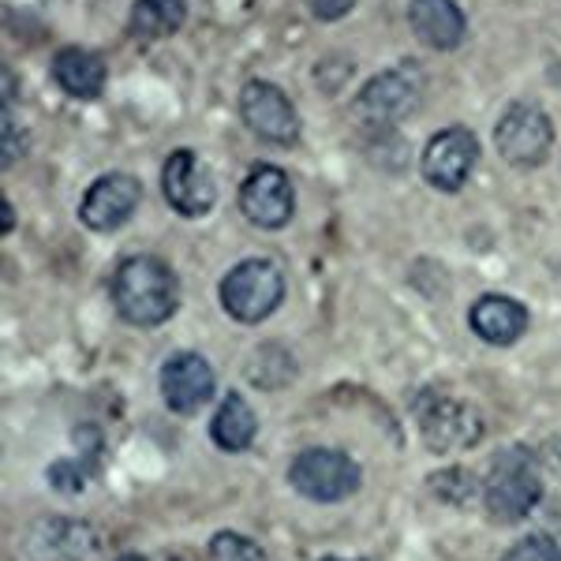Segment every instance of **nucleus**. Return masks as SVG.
I'll return each instance as SVG.
<instances>
[{"label":"nucleus","mask_w":561,"mask_h":561,"mask_svg":"<svg viewBox=\"0 0 561 561\" xmlns=\"http://www.w3.org/2000/svg\"><path fill=\"white\" fill-rule=\"evenodd\" d=\"M217 296H221V307L229 311V319L255 325L270 319L285 300V274L270 259H248L225 274Z\"/></svg>","instance_id":"7ed1b4c3"},{"label":"nucleus","mask_w":561,"mask_h":561,"mask_svg":"<svg viewBox=\"0 0 561 561\" xmlns=\"http://www.w3.org/2000/svg\"><path fill=\"white\" fill-rule=\"evenodd\" d=\"M94 554H98V531L68 517L45 520L31 536L34 561H94Z\"/></svg>","instance_id":"4468645a"},{"label":"nucleus","mask_w":561,"mask_h":561,"mask_svg":"<svg viewBox=\"0 0 561 561\" xmlns=\"http://www.w3.org/2000/svg\"><path fill=\"white\" fill-rule=\"evenodd\" d=\"M415 423H420V434L431 454H442V457L476 449L486 431L476 404L460 401V397H446V393L420 397V401H415Z\"/></svg>","instance_id":"20e7f679"},{"label":"nucleus","mask_w":561,"mask_h":561,"mask_svg":"<svg viewBox=\"0 0 561 561\" xmlns=\"http://www.w3.org/2000/svg\"><path fill=\"white\" fill-rule=\"evenodd\" d=\"M217 393V375L198 352H176L161 367V397L176 415H195Z\"/></svg>","instance_id":"f8f14e48"},{"label":"nucleus","mask_w":561,"mask_h":561,"mask_svg":"<svg viewBox=\"0 0 561 561\" xmlns=\"http://www.w3.org/2000/svg\"><path fill=\"white\" fill-rule=\"evenodd\" d=\"M173 561H184V558H173Z\"/></svg>","instance_id":"cd10ccee"},{"label":"nucleus","mask_w":561,"mask_h":561,"mask_svg":"<svg viewBox=\"0 0 561 561\" xmlns=\"http://www.w3.org/2000/svg\"><path fill=\"white\" fill-rule=\"evenodd\" d=\"M322 561H348V558H322Z\"/></svg>","instance_id":"bb28decb"},{"label":"nucleus","mask_w":561,"mask_h":561,"mask_svg":"<svg viewBox=\"0 0 561 561\" xmlns=\"http://www.w3.org/2000/svg\"><path fill=\"white\" fill-rule=\"evenodd\" d=\"M494 147L513 169H536L550 158L554 124L536 102H513L494 124Z\"/></svg>","instance_id":"0eeeda50"},{"label":"nucleus","mask_w":561,"mask_h":561,"mask_svg":"<svg viewBox=\"0 0 561 561\" xmlns=\"http://www.w3.org/2000/svg\"><path fill=\"white\" fill-rule=\"evenodd\" d=\"M502 561H561V547L550 536H524L505 550Z\"/></svg>","instance_id":"4be33fe9"},{"label":"nucleus","mask_w":561,"mask_h":561,"mask_svg":"<svg viewBox=\"0 0 561 561\" xmlns=\"http://www.w3.org/2000/svg\"><path fill=\"white\" fill-rule=\"evenodd\" d=\"M139 198H142L139 180L128 173H108L87 187L83 206H79V221L94 232H113L135 214Z\"/></svg>","instance_id":"ddd939ff"},{"label":"nucleus","mask_w":561,"mask_h":561,"mask_svg":"<svg viewBox=\"0 0 561 561\" xmlns=\"http://www.w3.org/2000/svg\"><path fill=\"white\" fill-rule=\"evenodd\" d=\"M161 192H165L169 206L184 217H203L214 206L217 187L210 169L192 150H173L161 169Z\"/></svg>","instance_id":"9b49d317"},{"label":"nucleus","mask_w":561,"mask_h":561,"mask_svg":"<svg viewBox=\"0 0 561 561\" xmlns=\"http://www.w3.org/2000/svg\"><path fill=\"white\" fill-rule=\"evenodd\" d=\"M210 561H266V550L240 531H217L210 539Z\"/></svg>","instance_id":"412c9836"},{"label":"nucleus","mask_w":561,"mask_h":561,"mask_svg":"<svg viewBox=\"0 0 561 561\" xmlns=\"http://www.w3.org/2000/svg\"><path fill=\"white\" fill-rule=\"evenodd\" d=\"M187 0H135L131 8V34L139 42L169 38L184 26Z\"/></svg>","instance_id":"6ab92c4d"},{"label":"nucleus","mask_w":561,"mask_h":561,"mask_svg":"<svg viewBox=\"0 0 561 561\" xmlns=\"http://www.w3.org/2000/svg\"><path fill=\"white\" fill-rule=\"evenodd\" d=\"M49 483L57 486L60 494H83L87 472H83L79 460H57V465L49 468Z\"/></svg>","instance_id":"5701e85b"},{"label":"nucleus","mask_w":561,"mask_h":561,"mask_svg":"<svg viewBox=\"0 0 561 561\" xmlns=\"http://www.w3.org/2000/svg\"><path fill=\"white\" fill-rule=\"evenodd\" d=\"M423 98V76L415 65L386 68L382 76H375L359 90L356 98V121L367 128H393L404 116H412L420 108Z\"/></svg>","instance_id":"423d86ee"},{"label":"nucleus","mask_w":561,"mask_h":561,"mask_svg":"<svg viewBox=\"0 0 561 561\" xmlns=\"http://www.w3.org/2000/svg\"><path fill=\"white\" fill-rule=\"evenodd\" d=\"M479 161V142L468 128H446L423 147V180L434 187V192L454 195L468 184Z\"/></svg>","instance_id":"1a4fd4ad"},{"label":"nucleus","mask_w":561,"mask_h":561,"mask_svg":"<svg viewBox=\"0 0 561 561\" xmlns=\"http://www.w3.org/2000/svg\"><path fill=\"white\" fill-rule=\"evenodd\" d=\"M409 23H412L415 38L423 45H431V49H442V53L457 49L468 31V20H465V12H460L457 0H412Z\"/></svg>","instance_id":"2eb2a0df"},{"label":"nucleus","mask_w":561,"mask_h":561,"mask_svg":"<svg viewBox=\"0 0 561 561\" xmlns=\"http://www.w3.org/2000/svg\"><path fill=\"white\" fill-rule=\"evenodd\" d=\"M210 434H214L217 449H225V454H243L259 434L255 409H251L240 393H225V401L217 404V412H214Z\"/></svg>","instance_id":"a211bd4d"},{"label":"nucleus","mask_w":561,"mask_h":561,"mask_svg":"<svg viewBox=\"0 0 561 561\" xmlns=\"http://www.w3.org/2000/svg\"><path fill=\"white\" fill-rule=\"evenodd\" d=\"M240 210L259 229H285L296 210V195L288 176L274 165L251 169L248 180L240 184Z\"/></svg>","instance_id":"9d476101"},{"label":"nucleus","mask_w":561,"mask_h":561,"mask_svg":"<svg viewBox=\"0 0 561 561\" xmlns=\"http://www.w3.org/2000/svg\"><path fill=\"white\" fill-rule=\"evenodd\" d=\"M468 322H472L476 337H483L486 345H513L528 330V311L513 296H483V300L472 304Z\"/></svg>","instance_id":"dca6fc26"},{"label":"nucleus","mask_w":561,"mask_h":561,"mask_svg":"<svg viewBox=\"0 0 561 561\" xmlns=\"http://www.w3.org/2000/svg\"><path fill=\"white\" fill-rule=\"evenodd\" d=\"M53 79L65 94L79 98V102H94L105 90V65L90 49H60L53 57Z\"/></svg>","instance_id":"f3484780"},{"label":"nucleus","mask_w":561,"mask_h":561,"mask_svg":"<svg viewBox=\"0 0 561 561\" xmlns=\"http://www.w3.org/2000/svg\"><path fill=\"white\" fill-rule=\"evenodd\" d=\"M116 561H147L142 554H124V558H116Z\"/></svg>","instance_id":"a878e982"},{"label":"nucleus","mask_w":561,"mask_h":561,"mask_svg":"<svg viewBox=\"0 0 561 561\" xmlns=\"http://www.w3.org/2000/svg\"><path fill=\"white\" fill-rule=\"evenodd\" d=\"M113 304L124 322L161 325L180 304L176 274L153 255H131L113 274Z\"/></svg>","instance_id":"f257e3e1"},{"label":"nucleus","mask_w":561,"mask_h":561,"mask_svg":"<svg viewBox=\"0 0 561 561\" xmlns=\"http://www.w3.org/2000/svg\"><path fill=\"white\" fill-rule=\"evenodd\" d=\"M352 8H356V0H307V12H311L314 20H322V23L341 20V15H348Z\"/></svg>","instance_id":"b1692460"},{"label":"nucleus","mask_w":561,"mask_h":561,"mask_svg":"<svg viewBox=\"0 0 561 561\" xmlns=\"http://www.w3.org/2000/svg\"><path fill=\"white\" fill-rule=\"evenodd\" d=\"M288 483L307 502H345L359 491L364 472L348 454L341 449H304L288 468Z\"/></svg>","instance_id":"39448f33"},{"label":"nucleus","mask_w":561,"mask_h":561,"mask_svg":"<svg viewBox=\"0 0 561 561\" xmlns=\"http://www.w3.org/2000/svg\"><path fill=\"white\" fill-rule=\"evenodd\" d=\"M542 497V476L524 449L497 454L491 476L483 483V505L497 524H517L528 517Z\"/></svg>","instance_id":"f03ea898"},{"label":"nucleus","mask_w":561,"mask_h":561,"mask_svg":"<svg viewBox=\"0 0 561 561\" xmlns=\"http://www.w3.org/2000/svg\"><path fill=\"white\" fill-rule=\"evenodd\" d=\"M427 486L449 505H472L476 497L483 494L479 479L472 472H465V468H442V472H434L427 479Z\"/></svg>","instance_id":"aec40b11"},{"label":"nucleus","mask_w":561,"mask_h":561,"mask_svg":"<svg viewBox=\"0 0 561 561\" xmlns=\"http://www.w3.org/2000/svg\"><path fill=\"white\" fill-rule=\"evenodd\" d=\"M240 116L259 139L274 142V147H293L300 139V113L288 102V94L266 79H251L240 90Z\"/></svg>","instance_id":"6e6552de"},{"label":"nucleus","mask_w":561,"mask_h":561,"mask_svg":"<svg viewBox=\"0 0 561 561\" xmlns=\"http://www.w3.org/2000/svg\"><path fill=\"white\" fill-rule=\"evenodd\" d=\"M4 232H12V206L4 203Z\"/></svg>","instance_id":"393cba45"}]
</instances>
